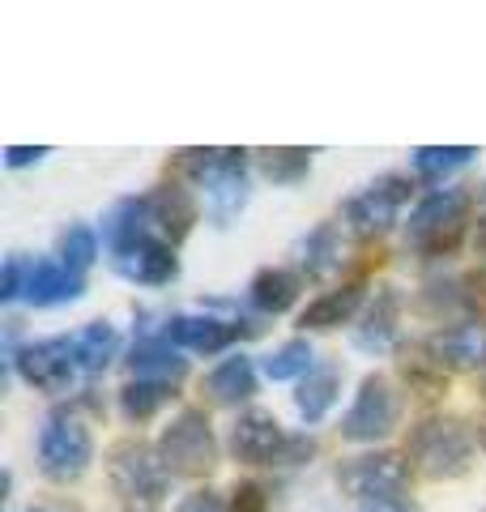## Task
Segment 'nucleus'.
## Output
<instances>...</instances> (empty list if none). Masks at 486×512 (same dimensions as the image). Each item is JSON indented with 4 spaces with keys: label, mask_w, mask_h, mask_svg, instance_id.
Returning a JSON list of instances; mask_svg holds the SVG:
<instances>
[{
    "label": "nucleus",
    "mask_w": 486,
    "mask_h": 512,
    "mask_svg": "<svg viewBox=\"0 0 486 512\" xmlns=\"http://www.w3.org/2000/svg\"><path fill=\"white\" fill-rule=\"evenodd\" d=\"M111 487H116L120 504L128 512H158L162 495H167V461L154 448H145L137 440H124L111 448Z\"/></svg>",
    "instance_id": "1"
},
{
    "label": "nucleus",
    "mask_w": 486,
    "mask_h": 512,
    "mask_svg": "<svg viewBox=\"0 0 486 512\" xmlns=\"http://www.w3.org/2000/svg\"><path fill=\"white\" fill-rule=\"evenodd\" d=\"M180 171L209 188L218 222L231 218L243 205V197H248V184H243V150H184Z\"/></svg>",
    "instance_id": "2"
},
{
    "label": "nucleus",
    "mask_w": 486,
    "mask_h": 512,
    "mask_svg": "<svg viewBox=\"0 0 486 512\" xmlns=\"http://www.w3.org/2000/svg\"><path fill=\"white\" fill-rule=\"evenodd\" d=\"M410 457L427 478H457L469 470L474 457V440L457 419H427L410 436Z\"/></svg>",
    "instance_id": "3"
},
{
    "label": "nucleus",
    "mask_w": 486,
    "mask_h": 512,
    "mask_svg": "<svg viewBox=\"0 0 486 512\" xmlns=\"http://www.w3.org/2000/svg\"><path fill=\"white\" fill-rule=\"evenodd\" d=\"M90 431L81 419L73 414H52V419L43 423L39 431V466L47 478H56V483H73V478L86 474L90 466Z\"/></svg>",
    "instance_id": "4"
},
{
    "label": "nucleus",
    "mask_w": 486,
    "mask_h": 512,
    "mask_svg": "<svg viewBox=\"0 0 486 512\" xmlns=\"http://www.w3.org/2000/svg\"><path fill=\"white\" fill-rule=\"evenodd\" d=\"M158 448H162L167 470H175V474H209L218 461L214 431H209V419L201 410H184L180 419H171Z\"/></svg>",
    "instance_id": "5"
},
{
    "label": "nucleus",
    "mask_w": 486,
    "mask_h": 512,
    "mask_svg": "<svg viewBox=\"0 0 486 512\" xmlns=\"http://www.w3.org/2000/svg\"><path fill=\"white\" fill-rule=\"evenodd\" d=\"M337 483L354 500H397L401 487L410 483V470L397 453H367V457H350L342 470H337Z\"/></svg>",
    "instance_id": "6"
},
{
    "label": "nucleus",
    "mask_w": 486,
    "mask_h": 512,
    "mask_svg": "<svg viewBox=\"0 0 486 512\" xmlns=\"http://www.w3.org/2000/svg\"><path fill=\"white\" fill-rule=\"evenodd\" d=\"M465 210H469V197L461 188H440L418 205L414 218H410V239L418 248L427 252H444L457 244L461 235V222H465Z\"/></svg>",
    "instance_id": "7"
},
{
    "label": "nucleus",
    "mask_w": 486,
    "mask_h": 512,
    "mask_svg": "<svg viewBox=\"0 0 486 512\" xmlns=\"http://www.w3.org/2000/svg\"><path fill=\"white\" fill-rule=\"evenodd\" d=\"M397 393H393V384H388L384 376H367L363 380V389L359 397H354V406L346 410V419H342V436L346 440H384L388 431L397 427Z\"/></svg>",
    "instance_id": "8"
},
{
    "label": "nucleus",
    "mask_w": 486,
    "mask_h": 512,
    "mask_svg": "<svg viewBox=\"0 0 486 512\" xmlns=\"http://www.w3.org/2000/svg\"><path fill=\"white\" fill-rule=\"evenodd\" d=\"M18 367H22V376L35 384V389L60 393V389H69L73 376H77L86 363H81L77 338H47V342L26 346L22 355H18Z\"/></svg>",
    "instance_id": "9"
},
{
    "label": "nucleus",
    "mask_w": 486,
    "mask_h": 512,
    "mask_svg": "<svg viewBox=\"0 0 486 512\" xmlns=\"http://www.w3.org/2000/svg\"><path fill=\"white\" fill-rule=\"evenodd\" d=\"M231 448L248 466H273V461H286L303 444L286 440L282 423L273 419L269 410H248V414H239V423L231 427Z\"/></svg>",
    "instance_id": "10"
},
{
    "label": "nucleus",
    "mask_w": 486,
    "mask_h": 512,
    "mask_svg": "<svg viewBox=\"0 0 486 512\" xmlns=\"http://www.w3.org/2000/svg\"><path fill=\"white\" fill-rule=\"evenodd\" d=\"M410 201V180H401V175H384L371 188H363L359 197L346 201V222L359 235H380L397 222L401 205Z\"/></svg>",
    "instance_id": "11"
},
{
    "label": "nucleus",
    "mask_w": 486,
    "mask_h": 512,
    "mask_svg": "<svg viewBox=\"0 0 486 512\" xmlns=\"http://www.w3.org/2000/svg\"><path fill=\"white\" fill-rule=\"evenodd\" d=\"M116 269L128 278V282H145V286H162L175 278V256L167 248V239L158 235H145V239H133L116 252Z\"/></svg>",
    "instance_id": "12"
},
{
    "label": "nucleus",
    "mask_w": 486,
    "mask_h": 512,
    "mask_svg": "<svg viewBox=\"0 0 486 512\" xmlns=\"http://www.w3.org/2000/svg\"><path fill=\"white\" fill-rule=\"evenodd\" d=\"M26 299L47 308V303H69L81 295V274L69 269L64 261H35L26 269Z\"/></svg>",
    "instance_id": "13"
},
{
    "label": "nucleus",
    "mask_w": 486,
    "mask_h": 512,
    "mask_svg": "<svg viewBox=\"0 0 486 512\" xmlns=\"http://www.w3.org/2000/svg\"><path fill=\"white\" fill-rule=\"evenodd\" d=\"M150 201V222H154V235L158 239H171V244H180L188 235V227L197 222V205L188 201L184 188H158Z\"/></svg>",
    "instance_id": "14"
},
{
    "label": "nucleus",
    "mask_w": 486,
    "mask_h": 512,
    "mask_svg": "<svg viewBox=\"0 0 486 512\" xmlns=\"http://www.w3.org/2000/svg\"><path fill=\"white\" fill-rule=\"evenodd\" d=\"M427 350L435 355V363H448V367H482L486 363V329L478 325H457V329H444L427 342Z\"/></svg>",
    "instance_id": "15"
},
{
    "label": "nucleus",
    "mask_w": 486,
    "mask_h": 512,
    "mask_svg": "<svg viewBox=\"0 0 486 512\" xmlns=\"http://www.w3.org/2000/svg\"><path fill=\"white\" fill-rule=\"evenodd\" d=\"M235 325H226V320H214V316H171L167 325V338L184 350H205V355H214L222 350L226 342L235 338Z\"/></svg>",
    "instance_id": "16"
},
{
    "label": "nucleus",
    "mask_w": 486,
    "mask_h": 512,
    "mask_svg": "<svg viewBox=\"0 0 486 512\" xmlns=\"http://www.w3.org/2000/svg\"><path fill=\"white\" fill-rule=\"evenodd\" d=\"M252 389H256V372H252V359H243V355L222 359L214 372H209V380H205V393L214 397L218 406H235Z\"/></svg>",
    "instance_id": "17"
},
{
    "label": "nucleus",
    "mask_w": 486,
    "mask_h": 512,
    "mask_svg": "<svg viewBox=\"0 0 486 512\" xmlns=\"http://www.w3.org/2000/svg\"><path fill=\"white\" fill-rule=\"evenodd\" d=\"M393 338H397V295L380 291L354 342H359L363 350H388V346H393Z\"/></svg>",
    "instance_id": "18"
},
{
    "label": "nucleus",
    "mask_w": 486,
    "mask_h": 512,
    "mask_svg": "<svg viewBox=\"0 0 486 512\" xmlns=\"http://www.w3.org/2000/svg\"><path fill=\"white\" fill-rule=\"evenodd\" d=\"M299 299V278L290 269H261L252 278V303L261 312H286Z\"/></svg>",
    "instance_id": "19"
},
{
    "label": "nucleus",
    "mask_w": 486,
    "mask_h": 512,
    "mask_svg": "<svg viewBox=\"0 0 486 512\" xmlns=\"http://www.w3.org/2000/svg\"><path fill=\"white\" fill-rule=\"evenodd\" d=\"M354 308H359V286H342V291H329L316 303H307L303 325L307 329H333V325H342V320H350Z\"/></svg>",
    "instance_id": "20"
},
{
    "label": "nucleus",
    "mask_w": 486,
    "mask_h": 512,
    "mask_svg": "<svg viewBox=\"0 0 486 512\" xmlns=\"http://www.w3.org/2000/svg\"><path fill=\"white\" fill-rule=\"evenodd\" d=\"M333 397H337V372H333V367H320V372H312V376L303 380L295 406H299V414H303L307 423H320L324 414H329Z\"/></svg>",
    "instance_id": "21"
},
{
    "label": "nucleus",
    "mask_w": 486,
    "mask_h": 512,
    "mask_svg": "<svg viewBox=\"0 0 486 512\" xmlns=\"http://www.w3.org/2000/svg\"><path fill=\"white\" fill-rule=\"evenodd\" d=\"M299 252H303V269H307V274L324 278L329 269H337V261H342V239H337L333 227H316L299 244Z\"/></svg>",
    "instance_id": "22"
},
{
    "label": "nucleus",
    "mask_w": 486,
    "mask_h": 512,
    "mask_svg": "<svg viewBox=\"0 0 486 512\" xmlns=\"http://www.w3.org/2000/svg\"><path fill=\"white\" fill-rule=\"evenodd\" d=\"M171 389H167V380H133L128 389L120 393V406L128 419H150V414L167 402Z\"/></svg>",
    "instance_id": "23"
},
{
    "label": "nucleus",
    "mask_w": 486,
    "mask_h": 512,
    "mask_svg": "<svg viewBox=\"0 0 486 512\" xmlns=\"http://www.w3.org/2000/svg\"><path fill=\"white\" fill-rule=\"evenodd\" d=\"M307 167H312V154L307 150H261V171L273 184H299Z\"/></svg>",
    "instance_id": "24"
},
{
    "label": "nucleus",
    "mask_w": 486,
    "mask_h": 512,
    "mask_svg": "<svg viewBox=\"0 0 486 512\" xmlns=\"http://www.w3.org/2000/svg\"><path fill=\"white\" fill-rule=\"evenodd\" d=\"M77 346H81V363H86V372H103L107 359L116 355V329L111 325H90L77 333Z\"/></svg>",
    "instance_id": "25"
},
{
    "label": "nucleus",
    "mask_w": 486,
    "mask_h": 512,
    "mask_svg": "<svg viewBox=\"0 0 486 512\" xmlns=\"http://www.w3.org/2000/svg\"><path fill=\"white\" fill-rule=\"evenodd\" d=\"M133 372H158L162 380H180L184 376V359H175L167 346H158V342H141L133 350Z\"/></svg>",
    "instance_id": "26"
},
{
    "label": "nucleus",
    "mask_w": 486,
    "mask_h": 512,
    "mask_svg": "<svg viewBox=\"0 0 486 512\" xmlns=\"http://www.w3.org/2000/svg\"><path fill=\"white\" fill-rule=\"evenodd\" d=\"M307 367H312V346L307 342H286L278 346L273 355L265 359V372L269 380H290V376H303Z\"/></svg>",
    "instance_id": "27"
},
{
    "label": "nucleus",
    "mask_w": 486,
    "mask_h": 512,
    "mask_svg": "<svg viewBox=\"0 0 486 512\" xmlns=\"http://www.w3.org/2000/svg\"><path fill=\"white\" fill-rule=\"evenodd\" d=\"M469 146H423V150H414V167L427 175V180H440L444 171H452V167H461V163H469Z\"/></svg>",
    "instance_id": "28"
},
{
    "label": "nucleus",
    "mask_w": 486,
    "mask_h": 512,
    "mask_svg": "<svg viewBox=\"0 0 486 512\" xmlns=\"http://www.w3.org/2000/svg\"><path fill=\"white\" fill-rule=\"evenodd\" d=\"M60 252H64V265L69 269H86L94 256H99V239H94L90 227H69L60 239Z\"/></svg>",
    "instance_id": "29"
},
{
    "label": "nucleus",
    "mask_w": 486,
    "mask_h": 512,
    "mask_svg": "<svg viewBox=\"0 0 486 512\" xmlns=\"http://www.w3.org/2000/svg\"><path fill=\"white\" fill-rule=\"evenodd\" d=\"M22 274H26L22 261H18V256H9V261H5V278H0V299H13L22 291V286H26Z\"/></svg>",
    "instance_id": "30"
},
{
    "label": "nucleus",
    "mask_w": 486,
    "mask_h": 512,
    "mask_svg": "<svg viewBox=\"0 0 486 512\" xmlns=\"http://www.w3.org/2000/svg\"><path fill=\"white\" fill-rule=\"evenodd\" d=\"M175 512H226V504L218 500L214 491H192L188 500H184L180 508H175Z\"/></svg>",
    "instance_id": "31"
},
{
    "label": "nucleus",
    "mask_w": 486,
    "mask_h": 512,
    "mask_svg": "<svg viewBox=\"0 0 486 512\" xmlns=\"http://www.w3.org/2000/svg\"><path fill=\"white\" fill-rule=\"evenodd\" d=\"M465 303L486 320V274H469L465 278Z\"/></svg>",
    "instance_id": "32"
},
{
    "label": "nucleus",
    "mask_w": 486,
    "mask_h": 512,
    "mask_svg": "<svg viewBox=\"0 0 486 512\" xmlns=\"http://www.w3.org/2000/svg\"><path fill=\"white\" fill-rule=\"evenodd\" d=\"M235 512H265V495H261V487L243 483V487L235 491Z\"/></svg>",
    "instance_id": "33"
},
{
    "label": "nucleus",
    "mask_w": 486,
    "mask_h": 512,
    "mask_svg": "<svg viewBox=\"0 0 486 512\" xmlns=\"http://www.w3.org/2000/svg\"><path fill=\"white\" fill-rule=\"evenodd\" d=\"M43 154H47L43 146H35V150H26V146H13V150H9V167H26V163H39Z\"/></svg>",
    "instance_id": "34"
},
{
    "label": "nucleus",
    "mask_w": 486,
    "mask_h": 512,
    "mask_svg": "<svg viewBox=\"0 0 486 512\" xmlns=\"http://www.w3.org/2000/svg\"><path fill=\"white\" fill-rule=\"evenodd\" d=\"M359 512H414L405 500H371V504H363Z\"/></svg>",
    "instance_id": "35"
},
{
    "label": "nucleus",
    "mask_w": 486,
    "mask_h": 512,
    "mask_svg": "<svg viewBox=\"0 0 486 512\" xmlns=\"http://www.w3.org/2000/svg\"><path fill=\"white\" fill-rule=\"evenodd\" d=\"M474 248H478V256L486 261V218H478V231H474Z\"/></svg>",
    "instance_id": "36"
},
{
    "label": "nucleus",
    "mask_w": 486,
    "mask_h": 512,
    "mask_svg": "<svg viewBox=\"0 0 486 512\" xmlns=\"http://www.w3.org/2000/svg\"><path fill=\"white\" fill-rule=\"evenodd\" d=\"M478 444H482V448H486V419H482V423H478Z\"/></svg>",
    "instance_id": "37"
}]
</instances>
